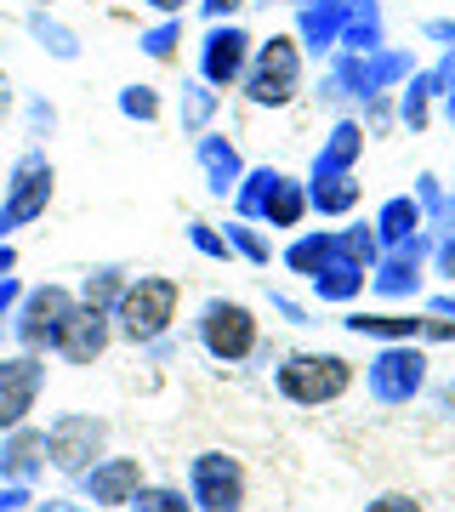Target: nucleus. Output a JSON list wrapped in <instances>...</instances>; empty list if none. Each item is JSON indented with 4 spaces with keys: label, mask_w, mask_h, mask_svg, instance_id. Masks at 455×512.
Segmentation results:
<instances>
[{
    "label": "nucleus",
    "mask_w": 455,
    "mask_h": 512,
    "mask_svg": "<svg viewBox=\"0 0 455 512\" xmlns=\"http://www.w3.org/2000/svg\"><path fill=\"white\" fill-rule=\"evenodd\" d=\"M177 308H182V285L171 274H137L126 279V291L114 302V336H126L137 348L160 342L165 330L177 325Z\"/></svg>",
    "instance_id": "obj_1"
},
{
    "label": "nucleus",
    "mask_w": 455,
    "mask_h": 512,
    "mask_svg": "<svg viewBox=\"0 0 455 512\" xmlns=\"http://www.w3.org/2000/svg\"><path fill=\"white\" fill-rule=\"evenodd\" d=\"M296 92H302V46H296V35L256 40L251 69H245V97L256 109H285V103H296Z\"/></svg>",
    "instance_id": "obj_2"
},
{
    "label": "nucleus",
    "mask_w": 455,
    "mask_h": 512,
    "mask_svg": "<svg viewBox=\"0 0 455 512\" xmlns=\"http://www.w3.org/2000/svg\"><path fill=\"white\" fill-rule=\"evenodd\" d=\"M273 387L291 404H302V410H319V404H336L353 387V365L342 353H291L273 370Z\"/></svg>",
    "instance_id": "obj_3"
},
{
    "label": "nucleus",
    "mask_w": 455,
    "mask_h": 512,
    "mask_svg": "<svg viewBox=\"0 0 455 512\" xmlns=\"http://www.w3.org/2000/svg\"><path fill=\"white\" fill-rule=\"evenodd\" d=\"M256 342H262V325H256V313L234 296H211L200 308V348L217 359V365H239V359H251Z\"/></svg>",
    "instance_id": "obj_4"
},
{
    "label": "nucleus",
    "mask_w": 455,
    "mask_h": 512,
    "mask_svg": "<svg viewBox=\"0 0 455 512\" xmlns=\"http://www.w3.org/2000/svg\"><path fill=\"white\" fill-rule=\"evenodd\" d=\"M188 501H194V512H245L251 478L228 450H200L188 461Z\"/></svg>",
    "instance_id": "obj_5"
},
{
    "label": "nucleus",
    "mask_w": 455,
    "mask_h": 512,
    "mask_svg": "<svg viewBox=\"0 0 455 512\" xmlns=\"http://www.w3.org/2000/svg\"><path fill=\"white\" fill-rule=\"evenodd\" d=\"M103 444H109V421L74 410V416H57L52 421V433H46V456H52L57 473L80 478L86 467H97V461H103Z\"/></svg>",
    "instance_id": "obj_6"
},
{
    "label": "nucleus",
    "mask_w": 455,
    "mask_h": 512,
    "mask_svg": "<svg viewBox=\"0 0 455 512\" xmlns=\"http://www.w3.org/2000/svg\"><path fill=\"white\" fill-rule=\"evenodd\" d=\"M52 183L57 171L46 154H23L18 165H12V183H6V200H0V234H12V228H23V222H35L46 205H52Z\"/></svg>",
    "instance_id": "obj_7"
},
{
    "label": "nucleus",
    "mask_w": 455,
    "mask_h": 512,
    "mask_svg": "<svg viewBox=\"0 0 455 512\" xmlns=\"http://www.w3.org/2000/svg\"><path fill=\"white\" fill-rule=\"evenodd\" d=\"M364 382L382 404H410L427 387V353L410 348V342H382L376 365L364 370Z\"/></svg>",
    "instance_id": "obj_8"
},
{
    "label": "nucleus",
    "mask_w": 455,
    "mask_h": 512,
    "mask_svg": "<svg viewBox=\"0 0 455 512\" xmlns=\"http://www.w3.org/2000/svg\"><path fill=\"white\" fill-rule=\"evenodd\" d=\"M251 52H256V40L245 35L239 23H211L205 40H200V80L211 86V92L239 86L245 69H251Z\"/></svg>",
    "instance_id": "obj_9"
},
{
    "label": "nucleus",
    "mask_w": 455,
    "mask_h": 512,
    "mask_svg": "<svg viewBox=\"0 0 455 512\" xmlns=\"http://www.w3.org/2000/svg\"><path fill=\"white\" fill-rule=\"evenodd\" d=\"M40 382H46V365L40 353H23V359H0V439L18 433L29 410L40 399Z\"/></svg>",
    "instance_id": "obj_10"
},
{
    "label": "nucleus",
    "mask_w": 455,
    "mask_h": 512,
    "mask_svg": "<svg viewBox=\"0 0 455 512\" xmlns=\"http://www.w3.org/2000/svg\"><path fill=\"white\" fill-rule=\"evenodd\" d=\"M80 308L63 285H46V291H29V302H23V319H18V342L29 353L40 348H57V336H63V325H69V313Z\"/></svg>",
    "instance_id": "obj_11"
},
{
    "label": "nucleus",
    "mask_w": 455,
    "mask_h": 512,
    "mask_svg": "<svg viewBox=\"0 0 455 512\" xmlns=\"http://www.w3.org/2000/svg\"><path fill=\"white\" fill-rule=\"evenodd\" d=\"M109 342H114V313L80 302V308L69 313L63 336H57V353H63L69 365H97V359L109 353Z\"/></svg>",
    "instance_id": "obj_12"
},
{
    "label": "nucleus",
    "mask_w": 455,
    "mask_h": 512,
    "mask_svg": "<svg viewBox=\"0 0 455 512\" xmlns=\"http://www.w3.org/2000/svg\"><path fill=\"white\" fill-rule=\"evenodd\" d=\"M80 490H86L91 507H131V495L143 490V461L137 456H103L97 467L80 473Z\"/></svg>",
    "instance_id": "obj_13"
},
{
    "label": "nucleus",
    "mask_w": 455,
    "mask_h": 512,
    "mask_svg": "<svg viewBox=\"0 0 455 512\" xmlns=\"http://www.w3.org/2000/svg\"><path fill=\"white\" fill-rule=\"evenodd\" d=\"M342 12H347V0H308L296 12V46L313 57H330L336 40H342Z\"/></svg>",
    "instance_id": "obj_14"
},
{
    "label": "nucleus",
    "mask_w": 455,
    "mask_h": 512,
    "mask_svg": "<svg viewBox=\"0 0 455 512\" xmlns=\"http://www.w3.org/2000/svg\"><path fill=\"white\" fill-rule=\"evenodd\" d=\"M364 279H370V268L336 239V251L325 256V268L313 274V291H319V302H353L364 291Z\"/></svg>",
    "instance_id": "obj_15"
},
{
    "label": "nucleus",
    "mask_w": 455,
    "mask_h": 512,
    "mask_svg": "<svg viewBox=\"0 0 455 512\" xmlns=\"http://www.w3.org/2000/svg\"><path fill=\"white\" fill-rule=\"evenodd\" d=\"M200 171H205V188L217 194V200H228L239 188V177H245V160H239V148L228 143V137H217V131H200Z\"/></svg>",
    "instance_id": "obj_16"
},
{
    "label": "nucleus",
    "mask_w": 455,
    "mask_h": 512,
    "mask_svg": "<svg viewBox=\"0 0 455 512\" xmlns=\"http://www.w3.org/2000/svg\"><path fill=\"white\" fill-rule=\"evenodd\" d=\"M387 46V18L376 0H347L342 12V40H336V52H382Z\"/></svg>",
    "instance_id": "obj_17"
},
{
    "label": "nucleus",
    "mask_w": 455,
    "mask_h": 512,
    "mask_svg": "<svg viewBox=\"0 0 455 512\" xmlns=\"http://www.w3.org/2000/svg\"><path fill=\"white\" fill-rule=\"evenodd\" d=\"M364 120H336L325 137V148H319V160H313V177H330V171H353V160L364 154Z\"/></svg>",
    "instance_id": "obj_18"
},
{
    "label": "nucleus",
    "mask_w": 455,
    "mask_h": 512,
    "mask_svg": "<svg viewBox=\"0 0 455 512\" xmlns=\"http://www.w3.org/2000/svg\"><path fill=\"white\" fill-rule=\"evenodd\" d=\"M302 217H308V188L279 171L273 188H268V200H262V211H256V222H268V228H296Z\"/></svg>",
    "instance_id": "obj_19"
},
{
    "label": "nucleus",
    "mask_w": 455,
    "mask_h": 512,
    "mask_svg": "<svg viewBox=\"0 0 455 512\" xmlns=\"http://www.w3.org/2000/svg\"><path fill=\"white\" fill-rule=\"evenodd\" d=\"M359 177L353 171H330V177H313L308 188V211H319V217H347L353 205H359Z\"/></svg>",
    "instance_id": "obj_20"
},
{
    "label": "nucleus",
    "mask_w": 455,
    "mask_h": 512,
    "mask_svg": "<svg viewBox=\"0 0 455 512\" xmlns=\"http://www.w3.org/2000/svg\"><path fill=\"white\" fill-rule=\"evenodd\" d=\"M342 325L370 342H416L421 336V319H410V313H347Z\"/></svg>",
    "instance_id": "obj_21"
},
{
    "label": "nucleus",
    "mask_w": 455,
    "mask_h": 512,
    "mask_svg": "<svg viewBox=\"0 0 455 512\" xmlns=\"http://www.w3.org/2000/svg\"><path fill=\"white\" fill-rule=\"evenodd\" d=\"M421 205L410 200V194H399V200L382 205V217H376V239H382V251H393V245H404L410 234H421Z\"/></svg>",
    "instance_id": "obj_22"
},
{
    "label": "nucleus",
    "mask_w": 455,
    "mask_h": 512,
    "mask_svg": "<svg viewBox=\"0 0 455 512\" xmlns=\"http://www.w3.org/2000/svg\"><path fill=\"white\" fill-rule=\"evenodd\" d=\"M330 251H336V234H325V228H319V234H302V239H291V245H285V268H291V274H302V279H313L319 268H325Z\"/></svg>",
    "instance_id": "obj_23"
},
{
    "label": "nucleus",
    "mask_w": 455,
    "mask_h": 512,
    "mask_svg": "<svg viewBox=\"0 0 455 512\" xmlns=\"http://www.w3.org/2000/svg\"><path fill=\"white\" fill-rule=\"evenodd\" d=\"M182 131H194L200 137L205 126H211V114H217V92L205 86V80H194V86H182Z\"/></svg>",
    "instance_id": "obj_24"
},
{
    "label": "nucleus",
    "mask_w": 455,
    "mask_h": 512,
    "mask_svg": "<svg viewBox=\"0 0 455 512\" xmlns=\"http://www.w3.org/2000/svg\"><path fill=\"white\" fill-rule=\"evenodd\" d=\"M222 234H228V251H234V256H245V262H256V268H262V262H273L268 234H262V228H251L245 217H239V222H228Z\"/></svg>",
    "instance_id": "obj_25"
},
{
    "label": "nucleus",
    "mask_w": 455,
    "mask_h": 512,
    "mask_svg": "<svg viewBox=\"0 0 455 512\" xmlns=\"http://www.w3.org/2000/svg\"><path fill=\"white\" fill-rule=\"evenodd\" d=\"M131 512H194V501L171 484H143V490L131 495Z\"/></svg>",
    "instance_id": "obj_26"
},
{
    "label": "nucleus",
    "mask_w": 455,
    "mask_h": 512,
    "mask_svg": "<svg viewBox=\"0 0 455 512\" xmlns=\"http://www.w3.org/2000/svg\"><path fill=\"white\" fill-rule=\"evenodd\" d=\"M120 291H126V268H97L86 279V308H114Z\"/></svg>",
    "instance_id": "obj_27"
},
{
    "label": "nucleus",
    "mask_w": 455,
    "mask_h": 512,
    "mask_svg": "<svg viewBox=\"0 0 455 512\" xmlns=\"http://www.w3.org/2000/svg\"><path fill=\"white\" fill-rule=\"evenodd\" d=\"M137 46H143V52L154 57V63H171V57H177V46H182V18H165L160 29H148V35L137 40Z\"/></svg>",
    "instance_id": "obj_28"
},
{
    "label": "nucleus",
    "mask_w": 455,
    "mask_h": 512,
    "mask_svg": "<svg viewBox=\"0 0 455 512\" xmlns=\"http://www.w3.org/2000/svg\"><path fill=\"white\" fill-rule=\"evenodd\" d=\"M120 114H126V120H160L165 114V103H160V92H154V86H126V92H120Z\"/></svg>",
    "instance_id": "obj_29"
},
{
    "label": "nucleus",
    "mask_w": 455,
    "mask_h": 512,
    "mask_svg": "<svg viewBox=\"0 0 455 512\" xmlns=\"http://www.w3.org/2000/svg\"><path fill=\"white\" fill-rule=\"evenodd\" d=\"M29 29H35V40H46V46H52V57H74V52H80V40H74L63 23L46 18V6H40L35 18H29Z\"/></svg>",
    "instance_id": "obj_30"
},
{
    "label": "nucleus",
    "mask_w": 455,
    "mask_h": 512,
    "mask_svg": "<svg viewBox=\"0 0 455 512\" xmlns=\"http://www.w3.org/2000/svg\"><path fill=\"white\" fill-rule=\"evenodd\" d=\"M188 239H194V251H200V256H234V251H228V234L211 228V222H188Z\"/></svg>",
    "instance_id": "obj_31"
},
{
    "label": "nucleus",
    "mask_w": 455,
    "mask_h": 512,
    "mask_svg": "<svg viewBox=\"0 0 455 512\" xmlns=\"http://www.w3.org/2000/svg\"><path fill=\"white\" fill-rule=\"evenodd\" d=\"M364 512H427L416 501V495H404V490H382L376 501H364Z\"/></svg>",
    "instance_id": "obj_32"
},
{
    "label": "nucleus",
    "mask_w": 455,
    "mask_h": 512,
    "mask_svg": "<svg viewBox=\"0 0 455 512\" xmlns=\"http://www.w3.org/2000/svg\"><path fill=\"white\" fill-rule=\"evenodd\" d=\"M200 6H205V18H211V23H228L245 0H200Z\"/></svg>",
    "instance_id": "obj_33"
},
{
    "label": "nucleus",
    "mask_w": 455,
    "mask_h": 512,
    "mask_svg": "<svg viewBox=\"0 0 455 512\" xmlns=\"http://www.w3.org/2000/svg\"><path fill=\"white\" fill-rule=\"evenodd\" d=\"M143 6H148V12H160V18H182L194 0H143Z\"/></svg>",
    "instance_id": "obj_34"
},
{
    "label": "nucleus",
    "mask_w": 455,
    "mask_h": 512,
    "mask_svg": "<svg viewBox=\"0 0 455 512\" xmlns=\"http://www.w3.org/2000/svg\"><path fill=\"white\" fill-rule=\"evenodd\" d=\"M273 313H285V325H308V313L296 308L291 296H273Z\"/></svg>",
    "instance_id": "obj_35"
},
{
    "label": "nucleus",
    "mask_w": 455,
    "mask_h": 512,
    "mask_svg": "<svg viewBox=\"0 0 455 512\" xmlns=\"http://www.w3.org/2000/svg\"><path fill=\"white\" fill-rule=\"evenodd\" d=\"M427 40H444V46H455V18H433V23H427Z\"/></svg>",
    "instance_id": "obj_36"
},
{
    "label": "nucleus",
    "mask_w": 455,
    "mask_h": 512,
    "mask_svg": "<svg viewBox=\"0 0 455 512\" xmlns=\"http://www.w3.org/2000/svg\"><path fill=\"white\" fill-rule=\"evenodd\" d=\"M12 114V80H6V69H0V120Z\"/></svg>",
    "instance_id": "obj_37"
},
{
    "label": "nucleus",
    "mask_w": 455,
    "mask_h": 512,
    "mask_svg": "<svg viewBox=\"0 0 455 512\" xmlns=\"http://www.w3.org/2000/svg\"><path fill=\"white\" fill-rule=\"evenodd\" d=\"M444 114H450V126H455V74L444 80Z\"/></svg>",
    "instance_id": "obj_38"
},
{
    "label": "nucleus",
    "mask_w": 455,
    "mask_h": 512,
    "mask_svg": "<svg viewBox=\"0 0 455 512\" xmlns=\"http://www.w3.org/2000/svg\"><path fill=\"white\" fill-rule=\"evenodd\" d=\"M12 262H18V256H12V251H0V279H6V268H12Z\"/></svg>",
    "instance_id": "obj_39"
},
{
    "label": "nucleus",
    "mask_w": 455,
    "mask_h": 512,
    "mask_svg": "<svg viewBox=\"0 0 455 512\" xmlns=\"http://www.w3.org/2000/svg\"><path fill=\"white\" fill-rule=\"evenodd\" d=\"M245 6H273V0H245Z\"/></svg>",
    "instance_id": "obj_40"
},
{
    "label": "nucleus",
    "mask_w": 455,
    "mask_h": 512,
    "mask_svg": "<svg viewBox=\"0 0 455 512\" xmlns=\"http://www.w3.org/2000/svg\"><path fill=\"white\" fill-rule=\"evenodd\" d=\"M35 6H57V0H35Z\"/></svg>",
    "instance_id": "obj_41"
}]
</instances>
